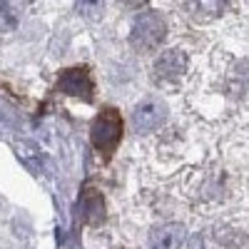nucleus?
Wrapping results in <instances>:
<instances>
[{
  "label": "nucleus",
  "mask_w": 249,
  "mask_h": 249,
  "mask_svg": "<svg viewBox=\"0 0 249 249\" xmlns=\"http://www.w3.org/2000/svg\"><path fill=\"white\" fill-rule=\"evenodd\" d=\"M164 117H167V107L160 100H144L132 112V124L137 132H152L164 122Z\"/></svg>",
  "instance_id": "39448f33"
},
{
  "label": "nucleus",
  "mask_w": 249,
  "mask_h": 249,
  "mask_svg": "<svg viewBox=\"0 0 249 249\" xmlns=\"http://www.w3.org/2000/svg\"><path fill=\"white\" fill-rule=\"evenodd\" d=\"M182 239H184V230L179 224H164L152 232L150 244L152 249H179Z\"/></svg>",
  "instance_id": "423d86ee"
},
{
  "label": "nucleus",
  "mask_w": 249,
  "mask_h": 249,
  "mask_svg": "<svg viewBox=\"0 0 249 249\" xmlns=\"http://www.w3.org/2000/svg\"><path fill=\"white\" fill-rule=\"evenodd\" d=\"M57 90L90 102L95 97V80H92L88 68H68L57 77Z\"/></svg>",
  "instance_id": "7ed1b4c3"
},
{
  "label": "nucleus",
  "mask_w": 249,
  "mask_h": 249,
  "mask_svg": "<svg viewBox=\"0 0 249 249\" xmlns=\"http://www.w3.org/2000/svg\"><path fill=\"white\" fill-rule=\"evenodd\" d=\"M92 147L97 150V155L102 157H112V152L117 150V144L122 140V117L115 107H105L100 110V115L92 122Z\"/></svg>",
  "instance_id": "f257e3e1"
},
{
  "label": "nucleus",
  "mask_w": 249,
  "mask_h": 249,
  "mask_svg": "<svg viewBox=\"0 0 249 249\" xmlns=\"http://www.w3.org/2000/svg\"><path fill=\"white\" fill-rule=\"evenodd\" d=\"M164 35H167V25H164V20L155 10H147V13H142L132 23L130 43L137 50H155L164 40Z\"/></svg>",
  "instance_id": "f03ea898"
},
{
  "label": "nucleus",
  "mask_w": 249,
  "mask_h": 249,
  "mask_svg": "<svg viewBox=\"0 0 249 249\" xmlns=\"http://www.w3.org/2000/svg\"><path fill=\"white\" fill-rule=\"evenodd\" d=\"M80 207H82V217H85L88 222H97L102 217V197L92 190V187H88V192L82 195Z\"/></svg>",
  "instance_id": "0eeeda50"
},
{
  "label": "nucleus",
  "mask_w": 249,
  "mask_h": 249,
  "mask_svg": "<svg viewBox=\"0 0 249 249\" xmlns=\"http://www.w3.org/2000/svg\"><path fill=\"white\" fill-rule=\"evenodd\" d=\"M152 70H155V80H160V82H177L182 77V72L187 70V55L177 48L164 50L155 60Z\"/></svg>",
  "instance_id": "20e7f679"
}]
</instances>
